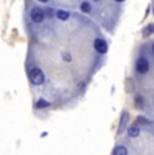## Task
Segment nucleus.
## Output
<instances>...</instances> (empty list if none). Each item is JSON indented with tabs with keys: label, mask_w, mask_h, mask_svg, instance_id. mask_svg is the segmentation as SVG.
Masks as SVG:
<instances>
[{
	"label": "nucleus",
	"mask_w": 154,
	"mask_h": 155,
	"mask_svg": "<svg viewBox=\"0 0 154 155\" xmlns=\"http://www.w3.org/2000/svg\"><path fill=\"white\" fill-rule=\"evenodd\" d=\"M30 80H31L32 84L39 85L45 81V76H43V73L41 71V69H37V68H35V69H32L30 71Z\"/></svg>",
	"instance_id": "1"
},
{
	"label": "nucleus",
	"mask_w": 154,
	"mask_h": 155,
	"mask_svg": "<svg viewBox=\"0 0 154 155\" xmlns=\"http://www.w3.org/2000/svg\"><path fill=\"white\" fill-rule=\"evenodd\" d=\"M43 18H45V12L42 10H39V8H34L31 11V19L35 23H41L43 20Z\"/></svg>",
	"instance_id": "2"
},
{
	"label": "nucleus",
	"mask_w": 154,
	"mask_h": 155,
	"mask_svg": "<svg viewBox=\"0 0 154 155\" xmlns=\"http://www.w3.org/2000/svg\"><path fill=\"white\" fill-rule=\"evenodd\" d=\"M137 70L139 73H146L147 70H149V62H147L146 58H139L137 61Z\"/></svg>",
	"instance_id": "3"
},
{
	"label": "nucleus",
	"mask_w": 154,
	"mask_h": 155,
	"mask_svg": "<svg viewBox=\"0 0 154 155\" xmlns=\"http://www.w3.org/2000/svg\"><path fill=\"white\" fill-rule=\"evenodd\" d=\"M95 49H96L99 53H107L108 46H107V43H105V41L96 39L95 41Z\"/></svg>",
	"instance_id": "4"
},
{
	"label": "nucleus",
	"mask_w": 154,
	"mask_h": 155,
	"mask_svg": "<svg viewBox=\"0 0 154 155\" xmlns=\"http://www.w3.org/2000/svg\"><path fill=\"white\" fill-rule=\"evenodd\" d=\"M139 128L137 126H131V127H129V135L130 136H132V138H135V136H138L139 135Z\"/></svg>",
	"instance_id": "5"
},
{
	"label": "nucleus",
	"mask_w": 154,
	"mask_h": 155,
	"mask_svg": "<svg viewBox=\"0 0 154 155\" xmlns=\"http://www.w3.org/2000/svg\"><path fill=\"white\" fill-rule=\"evenodd\" d=\"M126 121H127V112H123V116H122V123H120L119 130H118V132H119V134H122V132H123V130H124V124H126Z\"/></svg>",
	"instance_id": "6"
},
{
	"label": "nucleus",
	"mask_w": 154,
	"mask_h": 155,
	"mask_svg": "<svg viewBox=\"0 0 154 155\" xmlns=\"http://www.w3.org/2000/svg\"><path fill=\"white\" fill-rule=\"evenodd\" d=\"M114 155H127V150L123 147V146H119V147L115 148Z\"/></svg>",
	"instance_id": "7"
},
{
	"label": "nucleus",
	"mask_w": 154,
	"mask_h": 155,
	"mask_svg": "<svg viewBox=\"0 0 154 155\" xmlns=\"http://www.w3.org/2000/svg\"><path fill=\"white\" fill-rule=\"evenodd\" d=\"M57 16H58V19H61V20H66L68 18H69V12H66V11H57Z\"/></svg>",
	"instance_id": "8"
},
{
	"label": "nucleus",
	"mask_w": 154,
	"mask_h": 155,
	"mask_svg": "<svg viewBox=\"0 0 154 155\" xmlns=\"http://www.w3.org/2000/svg\"><path fill=\"white\" fill-rule=\"evenodd\" d=\"M153 32H154V25H153V23H152V25H149L146 28L143 30V35H145V37H147V35L153 34Z\"/></svg>",
	"instance_id": "9"
},
{
	"label": "nucleus",
	"mask_w": 154,
	"mask_h": 155,
	"mask_svg": "<svg viewBox=\"0 0 154 155\" xmlns=\"http://www.w3.org/2000/svg\"><path fill=\"white\" fill-rule=\"evenodd\" d=\"M50 104L47 103L46 100H43V99H41V100H38V103H37V108H45V107H49Z\"/></svg>",
	"instance_id": "10"
},
{
	"label": "nucleus",
	"mask_w": 154,
	"mask_h": 155,
	"mask_svg": "<svg viewBox=\"0 0 154 155\" xmlns=\"http://www.w3.org/2000/svg\"><path fill=\"white\" fill-rule=\"evenodd\" d=\"M81 11H82V12H89V11H91L89 3H82V4H81Z\"/></svg>",
	"instance_id": "11"
},
{
	"label": "nucleus",
	"mask_w": 154,
	"mask_h": 155,
	"mask_svg": "<svg viewBox=\"0 0 154 155\" xmlns=\"http://www.w3.org/2000/svg\"><path fill=\"white\" fill-rule=\"evenodd\" d=\"M135 105H137L138 108H142V105H143V101H142V97L141 96L135 97Z\"/></svg>",
	"instance_id": "12"
},
{
	"label": "nucleus",
	"mask_w": 154,
	"mask_h": 155,
	"mask_svg": "<svg viewBox=\"0 0 154 155\" xmlns=\"http://www.w3.org/2000/svg\"><path fill=\"white\" fill-rule=\"evenodd\" d=\"M137 121H138L139 124H150V121H149V120H146L145 117H138V119H137Z\"/></svg>",
	"instance_id": "13"
},
{
	"label": "nucleus",
	"mask_w": 154,
	"mask_h": 155,
	"mask_svg": "<svg viewBox=\"0 0 154 155\" xmlns=\"http://www.w3.org/2000/svg\"><path fill=\"white\" fill-rule=\"evenodd\" d=\"M46 11H47V15H49V16H53V10L49 8V10H46Z\"/></svg>",
	"instance_id": "14"
},
{
	"label": "nucleus",
	"mask_w": 154,
	"mask_h": 155,
	"mask_svg": "<svg viewBox=\"0 0 154 155\" xmlns=\"http://www.w3.org/2000/svg\"><path fill=\"white\" fill-rule=\"evenodd\" d=\"M153 53H154V46H153Z\"/></svg>",
	"instance_id": "15"
}]
</instances>
